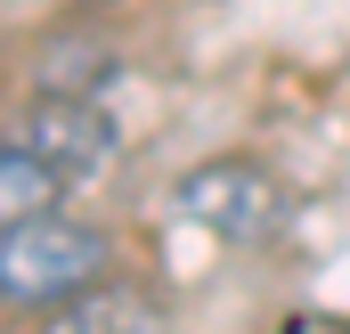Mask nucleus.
Segmentation results:
<instances>
[{"mask_svg": "<svg viewBox=\"0 0 350 334\" xmlns=\"http://www.w3.org/2000/svg\"><path fill=\"white\" fill-rule=\"evenodd\" d=\"M106 269H114V237L49 204V212L0 229V310H57V302L90 294Z\"/></svg>", "mask_w": 350, "mask_h": 334, "instance_id": "1", "label": "nucleus"}, {"mask_svg": "<svg viewBox=\"0 0 350 334\" xmlns=\"http://www.w3.org/2000/svg\"><path fill=\"white\" fill-rule=\"evenodd\" d=\"M172 220L220 237V245H269L285 229V188L253 155H212L172 179Z\"/></svg>", "mask_w": 350, "mask_h": 334, "instance_id": "2", "label": "nucleus"}, {"mask_svg": "<svg viewBox=\"0 0 350 334\" xmlns=\"http://www.w3.org/2000/svg\"><path fill=\"white\" fill-rule=\"evenodd\" d=\"M8 139H25L66 188H82V179H98V171L114 164V123H106V106H98L90 90H49V98H33Z\"/></svg>", "mask_w": 350, "mask_h": 334, "instance_id": "3", "label": "nucleus"}, {"mask_svg": "<svg viewBox=\"0 0 350 334\" xmlns=\"http://www.w3.org/2000/svg\"><path fill=\"white\" fill-rule=\"evenodd\" d=\"M41 334H172V326H163V302H155V294L98 277L90 294L57 302V310H41Z\"/></svg>", "mask_w": 350, "mask_h": 334, "instance_id": "4", "label": "nucleus"}, {"mask_svg": "<svg viewBox=\"0 0 350 334\" xmlns=\"http://www.w3.org/2000/svg\"><path fill=\"white\" fill-rule=\"evenodd\" d=\"M66 196V179L41 164L25 139H0V229H16V220H33V212H49Z\"/></svg>", "mask_w": 350, "mask_h": 334, "instance_id": "5", "label": "nucleus"}]
</instances>
